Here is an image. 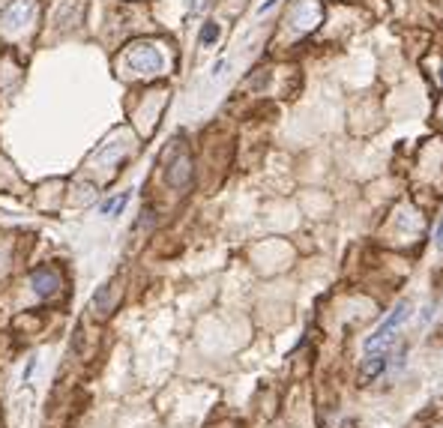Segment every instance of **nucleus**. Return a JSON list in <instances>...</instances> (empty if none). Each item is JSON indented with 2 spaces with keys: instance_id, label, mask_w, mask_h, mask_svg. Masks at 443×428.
<instances>
[{
  "instance_id": "9d476101",
  "label": "nucleus",
  "mask_w": 443,
  "mask_h": 428,
  "mask_svg": "<svg viewBox=\"0 0 443 428\" xmlns=\"http://www.w3.org/2000/svg\"><path fill=\"white\" fill-rule=\"evenodd\" d=\"M440 84H443V66H440Z\"/></svg>"
},
{
  "instance_id": "6e6552de",
  "label": "nucleus",
  "mask_w": 443,
  "mask_h": 428,
  "mask_svg": "<svg viewBox=\"0 0 443 428\" xmlns=\"http://www.w3.org/2000/svg\"><path fill=\"white\" fill-rule=\"evenodd\" d=\"M435 245H437V249L443 252V218H440V222H437V227H435Z\"/></svg>"
},
{
  "instance_id": "f03ea898",
  "label": "nucleus",
  "mask_w": 443,
  "mask_h": 428,
  "mask_svg": "<svg viewBox=\"0 0 443 428\" xmlns=\"http://www.w3.org/2000/svg\"><path fill=\"white\" fill-rule=\"evenodd\" d=\"M126 63H129V69L138 72V75H156V72H162V66H165L159 48L156 45H150V42L132 45V48L126 51Z\"/></svg>"
},
{
  "instance_id": "20e7f679",
  "label": "nucleus",
  "mask_w": 443,
  "mask_h": 428,
  "mask_svg": "<svg viewBox=\"0 0 443 428\" xmlns=\"http://www.w3.org/2000/svg\"><path fill=\"white\" fill-rule=\"evenodd\" d=\"M30 285L39 297H54L60 290V276H57V270H51V267H39V270H33Z\"/></svg>"
},
{
  "instance_id": "423d86ee",
  "label": "nucleus",
  "mask_w": 443,
  "mask_h": 428,
  "mask_svg": "<svg viewBox=\"0 0 443 428\" xmlns=\"http://www.w3.org/2000/svg\"><path fill=\"white\" fill-rule=\"evenodd\" d=\"M384 366H386V353H372V357H366L363 360V380L377 378L384 371Z\"/></svg>"
},
{
  "instance_id": "f257e3e1",
  "label": "nucleus",
  "mask_w": 443,
  "mask_h": 428,
  "mask_svg": "<svg viewBox=\"0 0 443 428\" xmlns=\"http://www.w3.org/2000/svg\"><path fill=\"white\" fill-rule=\"evenodd\" d=\"M411 312H413V303H411V299H402V303L390 312V317H386V321H384V324L377 326V330L366 339L363 351H366V353H386V351H390V344H393V333L399 330L402 324H408Z\"/></svg>"
},
{
  "instance_id": "39448f33",
  "label": "nucleus",
  "mask_w": 443,
  "mask_h": 428,
  "mask_svg": "<svg viewBox=\"0 0 443 428\" xmlns=\"http://www.w3.org/2000/svg\"><path fill=\"white\" fill-rule=\"evenodd\" d=\"M165 180H168V186H174V189L189 186V180H192V159H189V156H177L174 162H171Z\"/></svg>"
},
{
  "instance_id": "7ed1b4c3",
  "label": "nucleus",
  "mask_w": 443,
  "mask_h": 428,
  "mask_svg": "<svg viewBox=\"0 0 443 428\" xmlns=\"http://www.w3.org/2000/svg\"><path fill=\"white\" fill-rule=\"evenodd\" d=\"M321 18H323V12H321L318 0H300V6H296L294 15H291V24H294V30L309 33L321 24Z\"/></svg>"
},
{
  "instance_id": "1a4fd4ad",
  "label": "nucleus",
  "mask_w": 443,
  "mask_h": 428,
  "mask_svg": "<svg viewBox=\"0 0 443 428\" xmlns=\"http://www.w3.org/2000/svg\"><path fill=\"white\" fill-rule=\"evenodd\" d=\"M276 3H279V0H264V3L258 6V15H264V12H270V9H273Z\"/></svg>"
},
{
  "instance_id": "0eeeda50",
  "label": "nucleus",
  "mask_w": 443,
  "mask_h": 428,
  "mask_svg": "<svg viewBox=\"0 0 443 428\" xmlns=\"http://www.w3.org/2000/svg\"><path fill=\"white\" fill-rule=\"evenodd\" d=\"M216 39H219V24H216V21H207L204 30H201V45H213Z\"/></svg>"
}]
</instances>
